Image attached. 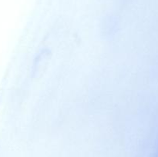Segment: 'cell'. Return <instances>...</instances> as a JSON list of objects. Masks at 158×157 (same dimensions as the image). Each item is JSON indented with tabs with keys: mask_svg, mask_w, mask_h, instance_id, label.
Wrapping results in <instances>:
<instances>
[{
	"mask_svg": "<svg viewBox=\"0 0 158 157\" xmlns=\"http://www.w3.org/2000/svg\"><path fill=\"white\" fill-rule=\"evenodd\" d=\"M154 157H158V148L157 149V150H156L155 154H154Z\"/></svg>",
	"mask_w": 158,
	"mask_h": 157,
	"instance_id": "obj_1",
	"label": "cell"
}]
</instances>
